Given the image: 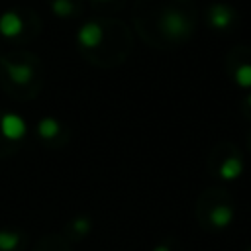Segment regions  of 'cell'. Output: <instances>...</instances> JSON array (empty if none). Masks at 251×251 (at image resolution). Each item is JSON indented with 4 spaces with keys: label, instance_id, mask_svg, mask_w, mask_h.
Masks as SVG:
<instances>
[{
    "label": "cell",
    "instance_id": "cell-1",
    "mask_svg": "<svg viewBox=\"0 0 251 251\" xmlns=\"http://www.w3.org/2000/svg\"><path fill=\"white\" fill-rule=\"evenodd\" d=\"M190 20L178 10H167L161 14L159 29L171 39H182L190 33Z\"/></svg>",
    "mask_w": 251,
    "mask_h": 251
},
{
    "label": "cell",
    "instance_id": "cell-2",
    "mask_svg": "<svg viewBox=\"0 0 251 251\" xmlns=\"http://www.w3.org/2000/svg\"><path fill=\"white\" fill-rule=\"evenodd\" d=\"M0 133L8 141H20L27 133V124L20 114L6 112L0 116Z\"/></svg>",
    "mask_w": 251,
    "mask_h": 251
},
{
    "label": "cell",
    "instance_id": "cell-3",
    "mask_svg": "<svg viewBox=\"0 0 251 251\" xmlns=\"http://www.w3.org/2000/svg\"><path fill=\"white\" fill-rule=\"evenodd\" d=\"M104 39V29L98 22H86L76 31V41L84 49H96Z\"/></svg>",
    "mask_w": 251,
    "mask_h": 251
},
{
    "label": "cell",
    "instance_id": "cell-4",
    "mask_svg": "<svg viewBox=\"0 0 251 251\" xmlns=\"http://www.w3.org/2000/svg\"><path fill=\"white\" fill-rule=\"evenodd\" d=\"M235 20V12L227 4H212L208 8V24L214 29H227Z\"/></svg>",
    "mask_w": 251,
    "mask_h": 251
},
{
    "label": "cell",
    "instance_id": "cell-5",
    "mask_svg": "<svg viewBox=\"0 0 251 251\" xmlns=\"http://www.w3.org/2000/svg\"><path fill=\"white\" fill-rule=\"evenodd\" d=\"M22 31H24V20L18 12L8 10L0 14V35L2 37L12 39V37H18Z\"/></svg>",
    "mask_w": 251,
    "mask_h": 251
},
{
    "label": "cell",
    "instance_id": "cell-6",
    "mask_svg": "<svg viewBox=\"0 0 251 251\" xmlns=\"http://www.w3.org/2000/svg\"><path fill=\"white\" fill-rule=\"evenodd\" d=\"M4 67H6V73H8V76L14 84L25 86L33 80V67L29 63H10V61H6Z\"/></svg>",
    "mask_w": 251,
    "mask_h": 251
},
{
    "label": "cell",
    "instance_id": "cell-7",
    "mask_svg": "<svg viewBox=\"0 0 251 251\" xmlns=\"http://www.w3.org/2000/svg\"><path fill=\"white\" fill-rule=\"evenodd\" d=\"M208 218H210V224L214 227L224 229V227H227L233 222V208L227 206V204H218V206H214L210 210V216Z\"/></svg>",
    "mask_w": 251,
    "mask_h": 251
},
{
    "label": "cell",
    "instance_id": "cell-8",
    "mask_svg": "<svg viewBox=\"0 0 251 251\" xmlns=\"http://www.w3.org/2000/svg\"><path fill=\"white\" fill-rule=\"evenodd\" d=\"M241 173H243V161L239 157H227V159H224L222 165H220V169H218V175L224 180H235V178L241 176Z\"/></svg>",
    "mask_w": 251,
    "mask_h": 251
},
{
    "label": "cell",
    "instance_id": "cell-9",
    "mask_svg": "<svg viewBox=\"0 0 251 251\" xmlns=\"http://www.w3.org/2000/svg\"><path fill=\"white\" fill-rule=\"evenodd\" d=\"M37 135L43 137V139H55L59 133H61V124L59 120L51 118V116H45L37 122V127H35Z\"/></svg>",
    "mask_w": 251,
    "mask_h": 251
},
{
    "label": "cell",
    "instance_id": "cell-10",
    "mask_svg": "<svg viewBox=\"0 0 251 251\" xmlns=\"http://www.w3.org/2000/svg\"><path fill=\"white\" fill-rule=\"evenodd\" d=\"M22 243V235L18 231L0 229V251H16Z\"/></svg>",
    "mask_w": 251,
    "mask_h": 251
},
{
    "label": "cell",
    "instance_id": "cell-11",
    "mask_svg": "<svg viewBox=\"0 0 251 251\" xmlns=\"http://www.w3.org/2000/svg\"><path fill=\"white\" fill-rule=\"evenodd\" d=\"M233 80L239 88H251V63H241L233 73Z\"/></svg>",
    "mask_w": 251,
    "mask_h": 251
},
{
    "label": "cell",
    "instance_id": "cell-12",
    "mask_svg": "<svg viewBox=\"0 0 251 251\" xmlns=\"http://www.w3.org/2000/svg\"><path fill=\"white\" fill-rule=\"evenodd\" d=\"M51 12L57 18H69L75 12L73 0H51Z\"/></svg>",
    "mask_w": 251,
    "mask_h": 251
},
{
    "label": "cell",
    "instance_id": "cell-13",
    "mask_svg": "<svg viewBox=\"0 0 251 251\" xmlns=\"http://www.w3.org/2000/svg\"><path fill=\"white\" fill-rule=\"evenodd\" d=\"M73 229L78 233V235H86L90 231V220L80 216V218H75L73 220Z\"/></svg>",
    "mask_w": 251,
    "mask_h": 251
},
{
    "label": "cell",
    "instance_id": "cell-14",
    "mask_svg": "<svg viewBox=\"0 0 251 251\" xmlns=\"http://www.w3.org/2000/svg\"><path fill=\"white\" fill-rule=\"evenodd\" d=\"M153 251H171V247H169V245H165V243H161V245H155V247H153Z\"/></svg>",
    "mask_w": 251,
    "mask_h": 251
},
{
    "label": "cell",
    "instance_id": "cell-15",
    "mask_svg": "<svg viewBox=\"0 0 251 251\" xmlns=\"http://www.w3.org/2000/svg\"><path fill=\"white\" fill-rule=\"evenodd\" d=\"M247 104H249V106H251V94H249V96H247Z\"/></svg>",
    "mask_w": 251,
    "mask_h": 251
},
{
    "label": "cell",
    "instance_id": "cell-16",
    "mask_svg": "<svg viewBox=\"0 0 251 251\" xmlns=\"http://www.w3.org/2000/svg\"><path fill=\"white\" fill-rule=\"evenodd\" d=\"M100 2H108V0H100Z\"/></svg>",
    "mask_w": 251,
    "mask_h": 251
}]
</instances>
